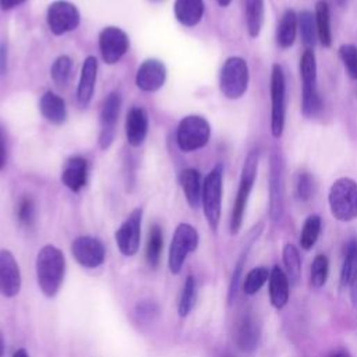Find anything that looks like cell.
<instances>
[{
  "label": "cell",
  "mask_w": 357,
  "mask_h": 357,
  "mask_svg": "<svg viewBox=\"0 0 357 357\" xmlns=\"http://www.w3.org/2000/svg\"><path fill=\"white\" fill-rule=\"evenodd\" d=\"M35 268L40 291L49 298L54 297L61 287L66 272V259L61 250L52 244L42 247L36 255Z\"/></svg>",
  "instance_id": "cell-1"
},
{
  "label": "cell",
  "mask_w": 357,
  "mask_h": 357,
  "mask_svg": "<svg viewBox=\"0 0 357 357\" xmlns=\"http://www.w3.org/2000/svg\"><path fill=\"white\" fill-rule=\"evenodd\" d=\"M300 77L303 82L301 113L304 117L311 119L319 114L324 107L317 86V57L312 49H305L300 57Z\"/></svg>",
  "instance_id": "cell-2"
},
{
  "label": "cell",
  "mask_w": 357,
  "mask_h": 357,
  "mask_svg": "<svg viewBox=\"0 0 357 357\" xmlns=\"http://www.w3.org/2000/svg\"><path fill=\"white\" fill-rule=\"evenodd\" d=\"M258 160H259V152L257 149H252L247 153L245 160L243 163L238 190H237V194H236V199H234L233 211H231V218H230V233L231 234H237L240 227H241L244 212H245V208H247V202H248L251 190H252L255 178H257Z\"/></svg>",
  "instance_id": "cell-3"
},
{
  "label": "cell",
  "mask_w": 357,
  "mask_h": 357,
  "mask_svg": "<svg viewBox=\"0 0 357 357\" xmlns=\"http://www.w3.org/2000/svg\"><path fill=\"white\" fill-rule=\"evenodd\" d=\"M328 202L336 220H354L357 218V181L350 177L335 180L328 192Z\"/></svg>",
  "instance_id": "cell-4"
},
{
  "label": "cell",
  "mask_w": 357,
  "mask_h": 357,
  "mask_svg": "<svg viewBox=\"0 0 357 357\" xmlns=\"http://www.w3.org/2000/svg\"><path fill=\"white\" fill-rule=\"evenodd\" d=\"M250 68L240 56H231L225 60L219 73V89L227 99H240L248 89Z\"/></svg>",
  "instance_id": "cell-5"
},
{
  "label": "cell",
  "mask_w": 357,
  "mask_h": 357,
  "mask_svg": "<svg viewBox=\"0 0 357 357\" xmlns=\"http://www.w3.org/2000/svg\"><path fill=\"white\" fill-rule=\"evenodd\" d=\"M223 194V166L216 165L204 178L202 185V209L209 227L216 231L222 212Z\"/></svg>",
  "instance_id": "cell-6"
},
{
  "label": "cell",
  "mask_w": 357,
  "mask_h": 357,
  "mask_svg": "<svg viewBox=\"0 0 357 357\" xmlns=\"http://www.w3.org/2000/svg\"><path fill=\"white\" fill-rule=\"evenodd\" d=\"M271 134L280 138L286 121V78L283 67L278 63L271 68Z\"/></svg>",
  "instance_id": "cell-7"
},
{
  "label": "cell",
  "mask_w": 357,
  "mask_h": 357,
  "mask_svg": "<svg viewBox=\"0 0 357 357\" xmlns=\"http://www.w3.org/2000/svg\"><path fill=\"white\" fill-rule=\"evenodd\" d=\"M211 138V126L208 120L198 114L185 116L177 127V145L184 152H192L204 148Z\"/></svg>",
  "instance_id": "cell-8"
},
{
  "label": "cell",
  "mask_w": 357,
  "mask_h": 357,
  "mask_svg": "<svg viewBox=\"0 0 357 357\" xmlns=\"http://www.w3.org/2000/svg\"><path fill=\"white\" fill-rule=\"evenodd\" d=\"M198 247V231L194 226L188 223H180L173 234L170 248H169V269L172 273L177 275L190 252L195 251Z\"/></svg>",
  "instance_id": "cell-9"
},
{
  "label": "cell",
  "mask_w": 357,
  "mask_h": 357,
  "mask_svg": "<svg viewBox=\"0 0 357 357\" xmlns=\"http://www.w3.org/2000/svg\"><path fill=\"white\" fill-rule=\"evenodd\" d=\"M46 21L54 35H64L79 25V11L73 3L57 0L47 7Z\"/></svg>",
  "instance_id": "cell-10"
},
{
  "label": "cell",
  "mask_w": 357,
  "mask_h": 357,
  "mask_svg": "<svg viewBox=\"0 0 357 357\" xmlns=\"http://www.w3.org/2000/svg\"><path fill=\"white\" fill-rule=\"evenodd\" d=\"M141 222H142V209L135 208L126 220L116 230L114 238L117 248L126 257H132L139 248L141 240Z\"/></svg>",
  "instance_id": "cell-11"
},
{
  "label": "cell",
  "mask_w": 357,
  "mask_h": 357,
  "mask_svg": "<svg viewBox=\"0 0 357 357\" xmlns=\"http://www.w3.org/2000/svg\"><path fill=\"white\" fill-rule=\"evenodd\" d=\"M269 216L272 220H280L284 209L283 201V163L278 153L269 156Z\"/></svg>",
  "instance_id": "cell-12"
},
{
  "label": "cell",
  "mask_w": 357,
  "mask_h": 357,
  "mask_svg": "<svg viewBox=\"0 0 357 357\" xmlns=\"http://www.w3.org/2000/svg\"><path fill=\"white\" fill-rule=\"evenodd\" d=\"M71 252L75 261L86 269L100 266L106 258V248L103 243L92 236L77 237L71 244Z\"/></svg>",
  "instance_id": "cell-13"
},
{
  "label": "cell",
  "mask_w": 357,
  "mask_h": 357,
  "mask_svg": "<svg viewBox=\"0 0 357 357\" xmlns=\"http://www.w3.org/2000/svg\"><path fill=\"white\" fill-rule=\"evenodd\" d=\"M130 40L127 33L117 26H106L99 33V50L107 64L117 63L128 50Z\"/></svg>",
  "instance_id": "cell-14"
},
{
  "label": "cell",
  "mask_w": 357,
  "mask_h": 357,
  "mask_svg": "<svg viewBox=\"0 0 357 357\" xmlns=\"http://www.w3.org/2000/svg\"><path fill=\"white\" fill-rule=\"evenodd\" d=\"M121 107V96L119 92H112L103 102L100 110V134H99V145L102 149H107L116 134V124L119 120Z\"/></svg>",
  "instance_id": "cell-15"
},
{
  "label": "cell",
  "mask_w": 357,
  "mask_h": 357,
  "mask_svg": "<svg viewBox=\"0 0 357 357\" xmlns=\"http://www.w3.org/2000/svg\"><path fill=\"white\" fill-rule=\"evenodd\" d=\"M21 290V272L18 262L8 250H0V294L14 297Z\"/></svg>",
  "instance_id": "cell-16"
},
{
  "label": "cell",
  "mask_w": 357,
  "mask_h": 357,
  "mask_svg": "<svg viewBox=\"0 0 357 357\" xmlns=\"http://www.w3.org/2000/svg\"><path fill=\"white\" fill-rule=\"evenodd\" d=\"M261 337V325L258 318L247 311L241 314L236 322L234 340L238 349L243 351H252L257 349Z\"/></svg>",
  "instance_id": "cell-17"
},
{
  "label": "cell",
  "mask_w": 357,
  "mask_h": 357,
  "mask_svg": "<svg viewBox=\"0 0 357 357\" xmlns=\"http://www.w3.org/2000/svg\"><path fill=\"white\" fill-rule=\"evenodd\" d=\"M166 81V67L156 59H148L137 70L135 84L141 91L155 92L163 86Z\"/></svg>",
  "instance_id": "cell-18"
},
{
  "label": "cell",
  "mask_w": 357,
  "mask_h": 357,
  "mask_svg": "<svg viewBox=\"0 0 357 357\" xmlns=\"http://www.w3.org/2000/svg\"><path fill=\"white\" fill-rule=\"evenodd\" d=\"M88 178V162L82 156H71L64 163L61 170V181L63 184L74 191L78 192L85 184Z\"/></svg>",
  "instance_id": "cell-19"
},
{
  "label": "cell",
  "mask_w": 357,
  "mask_h": 357,
  "mask_svg": "<svg viewBox=\"0 0 357 357\" xmlns=\"http://www.w3.org/2000/svg\"><path fill=\"white\" fill-rule=\"evenodd\" d=\"M340 284L349 287L353 304H357V240H350L340 271Z\"/></svg>",
  "instance_id": "cell-20"
},
{
  "label": "cell",
  "mask_w": 357,
  "mask_h": 357,
  "mask_svg": "<svg viewBox=\"0 0 357 357\" xmlns=\"http://www.w3.org/2000/svg\"><path fill=\"white\" fill-rule=\"evenodd\" d=\"M96 74H98V60L93 56H88L84 60L79 82L77 88V99L82 107H86L93 96Z\"/></svg>",
  "instance_id": "cell-21"
},
{
  "label": "cell",
  "mask_w": 357,
  "mask_h": 357,
  "mask_svg": "<svg viewBox=\"0 0 357 357\" xmlns=\"http://www.w3.org/2000/svg\"><path fill=\"white\" fill-rule=\"evenodd\" d=\"M148 134V116L142 107H131L126 117V137L131 146H139Z\"/></svg>",
  "instance_id": "cell-22"
},
{
  "label": "cell",
  "mask_w": 357,
  "mask_h": 357,
  "mask_svg": "<svg viewBox=\"0 0 357 357\" xmlns=\"http://www.w3.org/2000/svg\"><path fill=\"white\" fill-rule=\"evenodd\" d=\"M180 184L184 197L191 208H198L202 198V177L201 173L194 167H187L180 173Z\"/></svg>",
  "instance_id": "cell-23"
},
{
  "label": "cell",
  "mask_w": 357,
  "mask_h": 357,
  "mask_svg": "<svg viewBox=\"0 0 357 357\" xmlns=\"http://www.w3.org/2000/svg\"><path fill=\"white\" fill-rule=\"evenodd\" d=\"M289 286L290 282L284 271L278 265L273 266L269 275V298L275 308L280 310L287 304Z\"/></svg>",
  "instance_id": "cell-24"
},
{
  "label": "cell",
  "mask_w": 357,
  "mask_h": 357,
  "mask_svg": "<svg viewBox=\"0 0 357 357\" xmlns=\"http://www.w3.org/2000/svg\"><path fill=\"white\" fill-rule=\"evenodd\" d=\"M39 110L42 116L53 124H61L67 119V109L64 100L52 91H46L39 100Z\"/></svg>",
  "instance_id": "cell-25"
},
{
  "label": "cell",
  "mask_w": 357,
  "mask_h": 357,
  "mask_svg": "<svg viewBox=\"0 0 357 357\" xmlns=\"http://www.w3.org/2000/svg\"><path fill=\"white\" fill-rule=\"evenodd\" d=\"M174 15L184 26H195L204 17V0H176Z\"/></svg>",
  "instance_id": "cell-26"
},
{
  "label": "cell",
  "mask_w": 357,
  "mask_h": 357,
  "mask_svg": "<svg viewBox=\"0 0 357 357\" xmlns=\"http://www.w3.org/2000/svg\"><path fill=\"white\" fill-rule=\"evenodd\" d=\"M298 29V21H297V14L294 10L289 8L283 13L280 17L278 29H276V42L282 49H289L293 46L296 40Z\"/></svg>",
  "instance_id": "cell-27"
},
{
  "label": "cell",
  "mask_w": 357,
  "mask_h": 357,
  "mask_svg": "<svg viewBox=\"0 0 357 357\" xmlns=\"http://www.w3.org/2000/svg\"><path fill=\"white\" fill-rule=\"evenodd\" d=\"M315 26L318 40L324 47L332 45V29H331V11L326 0H318L315 4Z\"/></svg>",
  "instance_id": "cell-28"
},
{
  "label": "cell",
  "mask_w": 357,
  "mask_h": 357,
  "mask_svg": "<svg viewBox=\"0 0 357 357\" xmlns=\"http://www.w3.org/2000/svg\"><path fill=\"white\" fill-rule=\"evenodd\" d=\"M163 250V233L159 225H152L148 233V241L145 248V259L151 269H156L160 262V255Z\"/></svg>",
  "instance_id": "cell-29"
},
{
  "label": "cell",
  "mask_w": 357,
  "mask_h": 357,
  "mask_svg": "<svg viewBox=\"0 0 357 357\" xmlns=\"http://www.w3.org/2000/svg\"><path fill=\"white\" fill-rule=\"evenodd\" d=\"M262 223H259L258 226H255L251 233H250V241L247 243V247L243 250V252L240 254L236 265H234V271H233V275H231V279H230V284H229V294H227V300L229 303L233 301L236 293H237V289H238V284H240V278H241V273H243V268H244V264L247 261V255H248V251L252 245V243L258 238L261 230H262Z\"/></svg>",
  "instance_id": "cell-30"
},
{
  "label": "cell",
  "mask_w": 357,
  "mask_h": 357,
  "mask_svg": "<svg viewBox=\"0 0 357 357\" xmlns=\"http://www.w3.org/2000/svg\"><path fill=\"white\" fill-rule=\"evenodd\" d=\"M245 26L250 38H257L264 25V0H244Z\"/></svg>",
  "instance_id": "cell-31"
},
{
  "label": "cell",
  "mask_w": 357,
  "mask_h": 357,
  "mask_svg": "<svg viewBox=\"0 0 357 357\" xmlns=\"http://www.w3.org/2000/svg\"><path fill=\"white\" fill-rule=\"evenodd\" d=\"M297 21L303 45L305 46V49H312L318 39L314 14L308 10H303L300 11V14H297Z\"/></svg>",
  "instance_id": "cell-32"
},
{
  "label": "cell",
  "mask_w": 357,
  "mask_h": 357,
  "mask_svg": "<svg viewBox=\"0 0 357 357\" xmlns=\"http://www.w3.org/2000/svg\"><path fill=\"white\" fill-rule=\"evenodd\" d=\"M319 231H321V218L318 215L308 216L300 233V240H298L300 247L305 251L311 250L318 240Z\"/></svg>",
  "instance_id": "cell-33"
},
{
  "label": "cell",
  "mask_w": 357,
  "mask_h": 357,
  "mask_svg": "<svg viewBox=\"0 0 357 357\" xmlns=\"http://www.w3.org/2000/svg\"><path fill=\"white\" fill-rule=\"evenodd\" d=\"M283 264L286 268V275L289 278V282L296 283L301 275V258L300 252L293 244H286L282 251Z\"/></svg>",
  "instance_id": "cell-34"
},
{
  "label": "cell",
  "mask_w": 357,
  "mask_h": 357,
  "mask_svg": "<svg viewBox=\"0 0 357 357\" xmlns=\"http://www.w3.org/2000/svg\"><path fill=\"white\" fill-rule=\"evenodd\" d=\"M195 300H197V279L192 275H188L185 278L181 296L178 300V315L181 318L187 317L192 311L195 305Z\"/></svg>",
  "instance_id": "cell-35"
},
{
  "label": "cell",
  "mask_w": 357,
  "mask_h": 357,
  "mask_svg": "<svg viewBox=\"0 0 357 357\" xmlns=\"http://www.w3.org/2000/svg\"><path fill=\"white\" fill-rule=\"evenodd\" d=\"M269 275H271V272L265 266H257V268L251 269L244 278L243 291L248 296L255 294L269 280Z\"/></svg>",
  "instance_id": "cell-36"
},
{
  "label": "cell",
  "mask_w": 357,
  "mask_h": 357,
  "mask_svg": "<svg viewBox=\"0 0 357 357\" xmlns=\"http://www.w3.org/2000/svg\"><path fill=\"white\" fill-rule=\"evenodd\" d=\"M71 67H73V61L67 54H61L59 56L50 68V75L52 79L56 85L59 86H64L71 75Z\"/></svg>",
  "instance_id": "cell-37"
},
{
  "label": "cell",
  "mask_w": 357,
  "mask_h": 357,
  "mask_svg": "<svg viewBox=\"0 0 357 357\" xmlns=\"http://www.w3.org/2000/svg\"><path fill=\"white\" fill-rule=\"evenodd\" d=\"M329 272V261L326 255H317L311 264V273H310V283L314 289H319L326 283Z\"/></svg>",
  "instance_id": "cell-38"
},
{
  "label": "cell",
  "mask_w": 357,
  "mask_h": 357,
  "mask_svg": "<svg viewBox=\"0 0 357 357\" xmlns=\"http://www.w3.org/2000/svg\"><path fill=\"white\" fill-rule=\"evenodd\" d=\"M339 57L347 71V74L357 81V46L344 43L339 47Z\"/></svg>",
  "instance_id": "cell-39"
},
{
  "label": "cell",
  "mask_w": 357,
  "mask_h": 357,
  "mask_svg": "<svg viewBox=\"0 0 357 357\" xmlns=\"http://www.w3.org/2000/svg\"><path fill=\"white\" fill-rule=\"evenodd\" d=\"M36 216V209H35V202L29 195H24L18 205H17V219L22 226H32L35 222Z\"/></svg>",
  "instance_id": "cell-40"
},
{
  "label": "cell",
  "mask_w": 357,
  "mask_h": 357,
  "mask_svg": "<svg viewBox=\"0 0 357 357\" xmlns=\"http://www.w3.org/2000/svg\"><path fill=\"white\" fill-rule=\"evenodd\" d=\"M312 184H314L312 177L308 173L303 172L298 174L296 181V195L300 201H307L311 198L312 187H314Z\"/></svg>",
  "instance_id": "cell-41"
},
{
  "label": "cell",
  "mask_w": 357,
  "mask_h": 357,
  "mask_svg": "<svg viewBox=\"0 0 357 357\" xmlns=\"http://www.w3.org/2000/svg\"><path fill=\"white\" fill-rule=\"evenodd\" d=\"M134 312H135V315L138 317L139 321L149 322V321H153V318L158 315L159 310H158V305L153 301L145 300V301H141V303L137 304Z\"/></svg>",
  "instance_id": "cell-42"
},
{
  "label": "cell",
  "mask_w": 357,
  "mask_h": 357,
  "mask_svg": "<svg viewBox=\"0 0 357 357\" xmlns=\"http://www.w3.org/2000/svg\"><path fill=\"white\" fill-rule=\"evenodd\" d=\"M6 159H7V151H6V137H4V131L0 127V170L4 167L6 165Z\"/></svg>",
  "instance_id": "cell-43"
},
{
  "label": "cell",
  "mask_w": 357,
  "mask_h": 357,
  "mask_svg": "<svg viewBox=\"0 0 357 357\" xmlns=\"http://www.w3.org/2000/svg\"><path fill=\"white\" fill-rule=\"evenodd\" d=\"M7 70V43H0V75Z\"/></svg>",
  "instance_id": "cell-44"
},
{
  "label": "cell",
  "mask_w": 357,
  "mask_h": 357,
  "mask_svg": "<svg viewBox=\"0 0 357 357\" xmlns=\"http://www.w3.org/2000/svg\"><path fill=\"white\" fill-rule=\"evenodd\" d=\"M25 0H0L1 10H11L20 4H22Z\"/></svg>",
  "instance_id": "cell-45"
},
{
  "label": "cell",
  "mask_w": 357,
  "mask_h": 357,
  "mask_svg": "<svg viewBox=\"0 0 357 357\" xmlns=\"http://www.w3.org/2000/svg\"><path fill=\"white\" fill-rule=\"evenodd\" d=\"M13 357H29V354H28V351L25 349H18V350L14 351Z\"/></svg>",
  "instance_id": "cell-46"
},
{
  "label": "cell",
  "mask_w": 357,
  "mask_h": 357,
  "mask_svg": "<svg viewBox=\"0 0 357 357\" xmlns=\"http://www.w3.org/2000/svg\"><path fill=\"white\" fill-rule=\"evenodd\" d=\"M4 354V337H3V333L0 332V357H3Z\"/></svg>",
  "instance_id": "cell-47"
},
{
  "label": "cell",
  "mask_w": 357,
  "mask_h": 357,
  "mask_svg": "<svg viewBox=\"0 0 357 357\" xmlns=\"http://www.w3.org/2000/svg\"><path fill=\"white\" fill-rule=\"evenodd\" d=\"M230 3H231V0H218V4L220 7H227Z\"/></svg>",
  "instance_id": "cell-48"
},
{
  "label": "cell",
  "mask_w": 357,
  "mask_h": 357,
  "mask_svg": "<svg viewBox=\"0 0 357 357\" xmlns=\"http://www.w3.org/2000/svg\"><path fill=\"white\" fill-rule=\"evenodd\" d=\"M329 357H349L344 351H336V353H333V354H331Z\"/></svg>",
  "instance_id": "cell-49"
},
{
  "label": "cell",
  "mask_w": 357,
  "mask_h": 357,
  "mask_svg": "<svg viewBox=\"0 0 357 357\" xmlns=\"http://www.w3.org/2000/svg\"><path fill=\"white\" fill-rule=\"evenodd\" d=\"M339 7H343V6H346V3H347V0H333Z\"/></svg>",
  "instance_id": "cell-50"
},
{
  "label": "cell",
  "mask_w": 357,
  "mask_h": 357,
  "mask_svg": "<svg viewBox=\"0 0 357 357\" xmlns=\"http://www.w3.org/2000/svg\"><path fill=\"white\" fill-rule=\"evenodd\" d=\"M218 357H236V356H234V354H231V353H229V351H225V353L219 354Z\"/></svg>",
  "instance_id": "cell-51"
},
{
  "label": "cell",
  "mask_w": 357,
  "mask_h": 357,
  "mask_svg": "<svg viewBox=\"0 0 357 357\" xmlns=\"http://www.w3.org/2000/svg\"><path fill=\"white\" fill-rule=\"evenodd\" d=\"M151 1H160V0H151Z\"/></svg>",
  "instance_id": "cell-52"
}]
</instances>
